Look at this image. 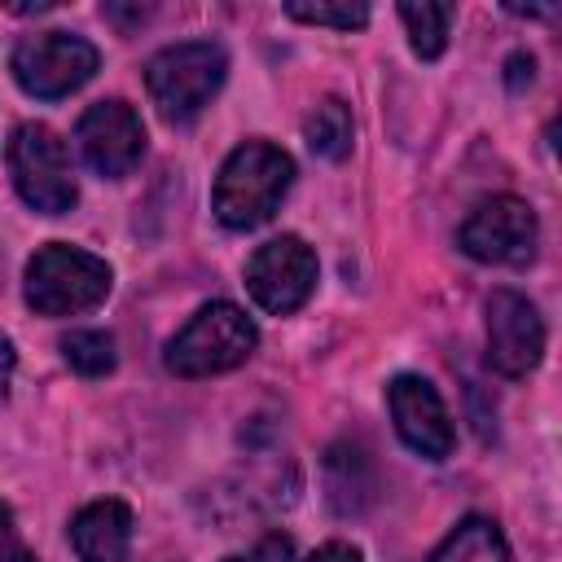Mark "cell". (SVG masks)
Returning <instances> with one entry per match:
<instances>
[{"label": "cell", "mask_w": 562, "mask_h": 562, "mask_svg": "<svg viewBox=\"0 0 562 562\" xmlns=\"http://www.w3.org/2000/svg\"><path fill=\"white\" fill-rule=\"evenodd\" d=\"M61 356L75 373L83 378H101L114 369V338L105 329H70L61 338Z\"/></svg>", "instance_id": "2e32d148"}, {"label": "cell", "mask_w": 562, "mask_h": 562, "mask_svg": "<svg viewBox=\"0 0 562 562\" xmlns=\"http://www.w3.org/2000/svg\"><path fill=\"white\" fill-rule=\"evenodd\" d=\"M290 180H294V162H290L285 149H277L268 140L237 145L224 158L220 176H215V215H220V224H228V228L263 224L281 206Z\"/></svg>", "instance_id": "6da1fadb"}, {"label": "cell", "mask_w": 562, "mask_h": 562, "mask_svg": "<svg viewBox=\"0 0 562 562\" xmlns=\"http://www.w3.org/2000/svg\"><path fill=\"white\" fill-rule=\"evenodd\" d=\"M224 562H259V558H255V553H246V558L237 553V558H224Z\"/></svg>", "instance_id": "7402d4cb"}, {"label": "cell", "mask_w": 562, "mask_h": 562, "mask_svg": "<svg viewBox=\"0 0 562 562\" xmlns=\"http://www.w3.org/2000/svg\"><path fill=\"white\" fill-rule=\"evenodd\" d=\"M13 364H18V356H13V342H9V334H0V400L9 395V382H13Z\"/></svg>", "instance_id": "44dd1931"}, {"label": "cell", "mask_w": 562, "mask_h": 562, "mask_svg": "<svg viewBox=\"0 0 562 562\" xmlns=\"http://www.w3.org/2000/svg\"><path fill=\"white\" fill-rule=\"evenodd\" d=\"M531 75H536V57L531 53H514L509 61H505V83L518 92L522 83H531Z\"/></svg>", "instance_id": "ffe728a7"}, {"label": "cell", "mask_w": 562, "mask_h": 562, "mask_svg": "<svg viewBox=\"0 0 562 562\" xmlns=\"http://www.w3.org/2000/svg\"><path fill=\"white\" fill-rule=\"evenodd\" d=\"M110 281L114 272L101 255L66 241H48L26 263V303L40 316H75L97 307L110 294Z\"/></svg>", "instance_id": "3957f363"}, {"label": "cell", "mask_w": 562, "mask_h": 562, "mask_svg": "<svg viewBox=\"0 0 562 562\" xmlns=\"http://www.w3.org/2000/svg\"><path fill=\"white\" fill-rule=\"evenodd\" d=\"M97 66H101V53L83 35H70V31L26 35L9 57L18 88L40 97V101H57V97L83 88L97 75Z\"/></svg>", "instance_id": "8992f818"}, {"label": "cell", "mask_w": 562, "mask_h": 562, "mask_svg": "<svg viewBox=\"0 0 562 562\" xmlns=\"http://www.w3.org/2000/svg\"><path fill=\"white\" fill-rule=\"evenodd\" d=\"M9 176H13L18 193H22V202L35 206L40 215H61L79 198L66 145L44 123L13 127V136H9Z\"/></svg>", "instance_id": "5b68a950"}, {"label": "cell", "mask_w": 562, "mask_h": 562, "mask_svg": "<svg viewBox=\"0 0 562 562\" xmlns=\"http://www.w3.org/2000/svg\"><path fill=\"white\" fill-rule=\"evenodd\" d=\"M303 562H364V553L356 549V544H347V540H329V544H321L312 558H303Z\"/></svg>", "instance_id": "d6986e66"}, {"label": "cell", "mask_w": 562, "mask_h": 562, "mask_svg": "<svg viewBox=\"0 0 562 562\" xmlns=\"http://www.w3.org/2000/svg\"><path fill=\"white\" fill-rule=\"evenodd\" d=\"M544 356V321L518 290H492L487 299V364L505 378H522Z\"/></svg>", "instance_id": "9c48e42d"}, {"label": "cell", "mask_w": 562, "mask_h": 562, "mask_svg": "<svg viewBox=\"0 0 562 562\" xmlns=\"http://www.w3.org/2000/svg\"><path fill=\"white\" fill-rule=\"evenodd\" d=\"M0 562H35V553L22 540V531L13 527V514L4 501H0Z\"/></svg>", "instance_id": "ac0fdd59"}, {"label": "cell", "mask_w": 562, "mask_h": 562, "mask_svg": "<svg viewBox=\"0 0 562 562\" xmlns=\"http://www.w3.org/2000/svg\"><path fill=\"white\" fill-rule=\"evenodd\" d=\"M259 342L255 321L237 307V303H206L189 316V325L167 342L162 360L176 378H211V373H228L237 369Z\"/></svg>", "instance_id": "7a4b0ae2"}, {"label": "cell", "mask_w": 562, "mask_h": 562, "mask_svg": "<svg viewBox=\"0 0 562 562\" xmlns=\"http://www.w3.org/2000/svg\"><path fill=\"white\" fill-rule=\"evenodd\" d=\"M75 140L83 149V162L105 180L127 176L145 154V127H140V114L127 101L88 105L79 127H75Z\"/></svg>", "instance_id": "30bf717a"}, {"label": "cell", "mask_w": 562, "mask_h": 562, "mask_svg": "<svg viewBox=\"0 0 562 562\" xmlns=\"http://www.w3.org/2000/svg\"><path fill=\"white\" fill-rule=\"evenodd\" d=\"M386 404H391V422H395V435L422 452L426 461H443L457 443V430H452V417L439 400V391L417 378V373H400L391 386H386Z\"/></svg>", "instance_id": "8fae6325"}, {"label": "cell", "mask_w": 562, "mask_h": 562, "mask_svg": "<svg viewBox=\"0 0 562 562\" xmlns=\"http://www.w3.org/2000/svg\"><path fill=\"white\" fill-rule=\"evenodd\" d=\"M400 18L408 26V44L417 57L435 61L443 48H448V26H452V4H400Z\"/></svg>", "instance_id": "9a60e30c"}, {"label": "cell", "mask_w": 562, "mask_h": 562, "mask_svg": "<svg viewBox=\"0 0 562 562\" xmlns=\"http://www.w3.org/2000/svg\"><path fill=\"white\" fill-rule=\"evenodd\" d=\"M303 136H307L312 154H321V158H347V149H351V110L338 97L316 101L312 114L303 119Z\"/></svg>", "instance_id": "5bb4252c"}, {"label": "cell", "mask_w": 562, "mask_h": 562, "mask_svg": "<svg viewBox=\"0 0 562 562\" xmlns=\"http://www.w3.org/2000/svg\"><path fill=\"white\" fill-rule=\"evenodd\" d=\"M457 241L479 263H514L518 268L536 255V211L514 193H492L465 215Z\"/></svg>", "instance_id": "52a82bcc"}, {"label": "cell", "mask_w": 562, "mask_h": 562, "mask_svg": "<svg viewBox=\"0 0 562 562\" xmlns=\"http://www.w3.org/2000/svg\"><path fill=\"white\" fill-rule=\"evenodd\" d=\"M430 562H509V544L492 518L470 514L443 536V544L430 553Z\"/></svg>", "instance_id": "4fadbf2b"}, {"label": "cell", "mask_w": 562, "mask_h": 562, "mask_svg": "<svg viewBox=\"0 0 562 562\" xmlns=\"http://www.w3.org/2000/svg\"><path fill=\"white\" fill-rule=\"evenodd\" d=\"M70 544L79 562H123L132 549V509L114 496L83 505L70 522Z\"/></svg>", "instance_id": "7c38bea8"}, {"label": "cell", "mask_w": 562, "mask_h": 562, "mask_svg": "<svg viewBox=\"0 0 562 562\" xmlns=\"http://www.w3.org/2000/svg\"><path fill=\"white\" fill-rule=\"evenodd\" d=\"M285 13H290L294 22L338 26V31H351V26H364V22H369V4H351V0H342V4H321V0L307 4V0H290Z\"/></svg>", "instance_id": "e0dca14e"}, {"label": "cell", "mask_w": 562, "mask_h": 562, "mask_svg": "<svg viewBox=\"0 0 562 562\" xmlns=\"http://www.w3.org/2000/svg\"><path fill=\"white\" fill-rule=\"evenodd\" d=\"M224 70H228V57L220 44L189 40V44H171V48L149 57L145 88H149V97L167 123H189L220 92Z\"/></svg>", "instance_id": "277c9868"}, {"label": "cell", "mask_w": 562, "mask_h": 562, "mask_svg": "<svg viewBox=\"0 0 562 562\" xmlns=\"http://www.w3.org/2000/svg\"><path fill=\"white\" fill-rule=\"evenodd\" d=\"M246 290L272 316H285V312L303 307L307 294L316 290V255H312V246L303 237H294V233L263 241L246 263Z\"/></svg>", "instance_id": "ba28073f"}]
</instances>
